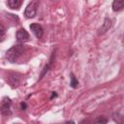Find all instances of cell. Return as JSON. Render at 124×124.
Returning <instances> with one entry per match:
<instances>
[{
    "label": "cell",
    "instance_id": "cell-1",
    "mask_svg": "<svg viewBox=\"0 0 124 124\" xmlns=\"http://www.w3.org/2000/svg\"><path fill=\"white\" fill-rule=\"evenodd\" d=\"M23 51H24V46L22 45H16L7 50L6 59L11 63H15L22 55Z\"/></svg>",
    "mask_w": 124,
    "mask_h": 124
},
{
    "label": "cell",
    "instance_id": "cell-2",
    "mask_svg": "<svg viewBox=\"0 0 124 124\" xmlns=\"http://www.w3.org/2000/svg\"><path fill=\"white\" fill-rule=\"evenodd\" d=\"M39 3H40L39 0H32L27 5V7L25 8V11H24L25 17H27V18H33L36 16L37 10H38V7H39Z\"/></svg>",
    "mask_w": 124,
    "mask_h": 124
},
{
    "label": "cell",
    "instance_id": "cell-3",
    "mask_svg": "<svg viewBox=\"0 0 124 124\" xmlns=\"http://www.w3.org/2000/svg\"><path fill=\"white\" fill-rule=\"evenodd\" d=\"M20 79H21V75L18 73H10L6 78L7 82L12 87H17L20 83Z\"/></svg>",
    "mask_w": 124,
    "mask_h": 124
},
{
    "label": "cell",
    "instance_id": "cell-4",
    "mask_svg": "<svg viewBox=\"0 0 124 124\" xmlns=\"http://www.w3.org/2000/svg\"><path fill=\"white\" fill-rule=\"evenodd\" d=\"M11 100L9 98H4L2 101V105H1V113L3 115H11L12 111H11Z\"/></svg>",
    "mask_w": 124,
    "mask_h": 124
},
{
    "label": "cell",
    "instance_id": "cell-5",
    "mask_svg": "<svg viewBox=\"0 0 124 124\" xmlns=\"http://www.w3.org/2000/svg\"><path fill=\"white\" fill-rule=\"evenodd\" d=\"M30 29H31V31L33 32V34H34L38 39L42 38L43 33H44V29H43V27H42L40 24H38V23H32V24L30 25Z\"/></svg>",
    "mask_w": 124,
    "mask_h": 124
},
{
    "label": "cell",
    "instance_id": "cell-6",
    "mask_svg": "<svg viewBox=\"0 0 124 124\" xmlns=\"http://www.w3.org/2000/svg\"><path fill=\"white\" fill-rule=\"evenodd\" d=\"M16 39L18 42H27L29 40V34L25 29L21 28L16 32Z\"/></svg>",
    "mask_w": 124,
    "mask_h": 124
},
{
    "label": "cell",
    "instance_id": "cell-7",
    "mask_svg": "<svg viewBox=\"0 0 124 124\" xmlns=\"http://www.w3.org/2000/svg\"><path fill=\"white\" fill-rule=\"evenodd\" d=\"M110 26H111V20H110L108 17H106L105 20H104L103 25L101 26V28H100L99 31H98V34H99V35H102V34L106 33V32L110 28Z\"/></svg>",
    "mask_w": 124,
    "mask_h": 124
},
{
    "label": "cell",
    "instance_id": "cell-8",
    "mask_svg": "<svg viewBox=\"0 0 124 124\" xmlns=\"http://www.w3.org/2000/svg\"><path fill=\"white\" fill-rule=\"evenodd\" d=\"M124 8V0H113L112 2V10L113 11H120Z\"/></svg>",
    "mask_w": 124,
    "mask_h": 124
},
{
    "label": "cell",
    "instance_id": "cell-9",
    "mask_svg": "<svg viewBox=\"0 0 124 124\" xmlns=\"http://www.w3.org/2000/svg\"><path fill=\"white\" fill-rule=\"evenodd\" d=\"M22 0H8L7 4L11 9H18L21 5Z\"/></svg>",
    "mask_w": 124,
    "mask_h": 124
},
{
    "label": "cell",
    "instance_id": "cell-10",
    "mask_svg": "<svg viewBox=\"0 0 124 124\" xmlns=\"http://www.w3.org/2000/svg\"><path fill=\"white\" fill-rule=\"evenodd\" d=\"M70 77H71V82H70V85H71L73 88H77L78 85V79L76 78V77H75V75H74L73 73L70 74Z\"/></svg>",
    "mask_w": 124,
    "mask_h": 124
},
{
    "label": "cell",
    "instance_id": "cell-11",
    "mask_svg": "<svg viewBox=\"0 0 124 124\" xmlns=\"http://www.w3.org/2000/svg\"><path fill=\"white\" fill-rule=\"evenodd\" d=\"M94 122L95 123H107L108 122V119L105 118V117H103V116H99L98 118H96L94 120Z\"/></svg>",
    "mask_w": 124,
    "mask_h": 124
},
{
    "label": "cell",
    "instance_id": "cell-12",
    "mask_svg": "<svg viewBox=\"0 0 124 124\" xmlns=\"http://www.w3.org/2000/svg\"><path fill=\"white\" fill-rule=\"evenodd\" d=\"M4 35H5V28H4L3 23H1V41H3Z\"/></svg>",
    "mask_w": 124,
    "mask_h": 124
},
{
    "label": "cell",
    "instance_id": "cell-13",
    "mask_svg": "<svg viewBox=\"0 0 124 124\" xmlns=\"http://www.w3.org/2000/svg\"><path fill=\"white\" fill-rule=\"evenodd\" d=\"M20 108H21V109H25L27 108V105L22 102V103H20Z\"/></svg>",
    "mask_w": 124,
    "mask_h": 124
}]
</instances>
